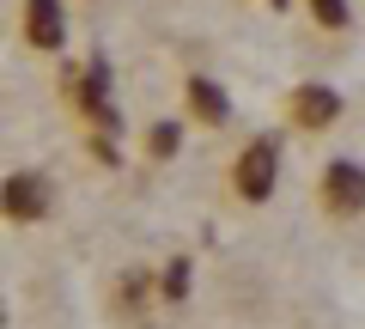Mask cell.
Here are the masks:
<instances>
[{"label": "cell", "instance_id": "obj_3", "mask_svg": "<svg viewBox=\"0 0 365 329\" xmlns=\"http://www.w3.org/2000/svg\"><path fill=\"white\" fill-rule=\"evenodd\" d=\"M25 13H31V43H61V6L55 0H25Z\"/></svg>", "mask_w": 365, "mask_h": 329}, {"label": "cell", "instance_id": "obj_4", "mask_svg": "<svg viewBox=\"0 0 365 329\" xmlns=\"http://www.w3.org/2000/svg\"><path fill=\"white\" fill-rule=\"evenodd\" d=\"M189 98H195V110H201L207 122L225 116V92H220V86H207V79H195V86H189Z\"/></svg>", "mask_w": 365, "mask_h": 329}, {"label": "cell", "instance_id": "obj_7", "mask_svg": "<svg viewBox=\"0 0 365 329\" xmlns=\"http://www.w3.org/2000/svg\"><path fill=\"white\" fill-rule=\"evenodd\" d=\"M317 13H323V25H347V6H341V0H311Z\"/></svg>", "mask_w": 365, "mask_h": 329}, {"label": "cell", "instance_id": "obj_2", "mask_svg": "<svg viewBox=\"0 0 365 329\" xmlns=\"http://www.w3.org/2000/svg\"><path fill=\"white\" fill-rule=\"evenodd\" d=\"M329 201H335L341 213H353V208L365 201V171H359V165H347V158H341L335 171H329Z\"/></svg>", "mask_w": 365, "mask_h": 329}, {"label": "cell", "instance_id": "obj_6", "mask_svg": "<svg viewBox=\"0 0 365 329\" xmlns=\"http://www.w3.org/2000/svg\"><path fill=\"white\" fill-rule=\"evenodd\" d=\"M329 110H335L329 92H304V122H329Z\"/></svg>", "mask_w": 365, "mask_h": 329}, {"label": "cell", "instance_id": "obj_5", "mask_svg": "<svg viewBox=\"0 0 365 329\" xmlns=\"http://www.w3.org/2000/svg\"><path fill=\"white\" fill-rule=\"evenodd\" d=\"M6 201H13V213H19V220H37V208H43V189H37V183H19V177H13Z\"/></svg>", "mask_w": 365, "mask_h": 329}, {"label": "cell", "instance_id": "obj_1", "mask_svg": "<svg viewBox=\"0 0 365 329\" xmlns=\"http://www.w3.org/2000/svg\"><path fill=\"white\" fill-rule=\"evenodd\" d=\"M237 189H244L250 201H262L274 189V146H250L244 153V171H237Z\"/></svg>", "mask_w": 365, "mask_h": 329}]
</instances>
